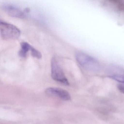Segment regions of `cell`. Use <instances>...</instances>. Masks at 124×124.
Returning a JSON list of instances; mask_svg holds the SVG:
<instances>
[{
    "label": "cell",
    "instance_id": "6da1fadb",
    "mask_svg": "<svg viewBox=\"0 0 124 124\" xmlns=\"http://www.w3.org/2000/svg\"><path fill=\"white\" fill-rule=\"evenodd\" d=\"M75 58L78 64L85 70L95 72L100 68V63L96 59L83 52H77Z\"/></svg>",
    "mask_w": 124,
    "mask_h": 124
},
{
    "label": "cell",
    "instance_id": "7a4b0ae2",
    "mask_svg": "<svg viewBox=\"0 0 124 124\" xmlns=\"http://www.w3.org/2000/svg\"><path fill=\"white\" fill-rule=\"evenodd\" d=\"M0 31L1 37L5 40H16L21 35V31L11 24L0 21Z\"/></svg>",
    "mask_w": 124,
    "mask_h": 124
},
{
    "label": "cell",
    "instance_id": "3957f363",
    "mask_svg": "<svg viewBox=\"0 0 124 124\" xmlns=\"http://www.w3.org/2000/svg\"><path fill=\"white\" fill-rule=\"evenodd\" d=\"M51 66L52 78L54 80L64 85H69V81L56 56H53L51 59Z\"/></svg>",
    "mask_w": 124,
    "mask_h": 124
},
{
    "label": "cell",
    "instance_id": "277c9868",
    "mask_svg": "<svg viewBox=\"0 0 124 124\" xmlns=\"http://www.w3.org/2000/svg\"><path fill=\"white\" fill-rule=\"evenodd\" d=\"M2 8L9 16L15 18H24L26 17L25 12L19 8L10 4H5Z\"/></svg>",
    "mask_w": 124,
    "mask_h": 124
},
{
    "label": "cell",
    "instance_id": "5b68a950",
    "mask_svg": "<svg viewBox=\"0 0 124 124\" xmlns=\"http://www.w3.org/2000/svg\"><path fill=\"white\" fill-rule=\"evenodd\" d=\"M45 92L47 95L57 97L64 101H69L71 99V96L69 93L62 88L49 87L46 89Z\"/></svg>",
    "mask_w": 124,
    "mask_h": 124
},
{
    "label": "cell",
    "instance_id": "8992f818",
    "mask_svg": "<svg viewBox=\"0 0 124 124\" xmlns=\"http://www.w3.org/2000/svg\"><path fill=\"white\" fill-rule=\"evenodd\" d=\"M109 77L121 83H124V70L120 67L112 66L109 67Z\"/></svg>",
    "mask_w": 124,
    "mask_h": 124
},
{
    "label": "cell",
    "instance_id": "52a82bcc",
    "mask_svg": "<svg viewBox=\"0 0 124 124\" xmlns=\"http://www.w3.org/2000/svg\"><path fill=\"white\" fill-rule=\"evenodd\" d=\"M32 46L26 42H23L21 43V48L19 52V55L22 58H25L27 53L31 50Z\"/></svg>",
    "mask_w": 124,
    "mask_h": 124
},
{
    "label": "cell",
    "instance_id": "ba28073f",
    "mask_svg": "<svg viewBox=\"0 0 124 124\" xmlns=\"http://www.w3.org/2000/svg\"><path fill=\"white\" fill-rule=\"evenodd\" d=\"M30 51H31L32 55L35 58H36L38 59H40L42 58V55L41 53L39 51L33 47L32 46L31 48Z\"/></svg>",
    "mask_w": 124,
    "mask_h": 124
},
{
    "label": "cell",
    "instance_id": "9c48e42d",
    "mask_svg": "<svg viewBox=\"0 0 124 124\" xmlns=\"http://www.w3.org/2000/svg\"><path fill=\"white\" fill-rule=\"evenodd\" d=\"M117 88L121 93H124V83L118 84Z\"/></svg>",
    "mask_w": 124,
    "mask_h": 124
}]
</instances>
